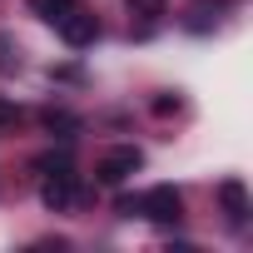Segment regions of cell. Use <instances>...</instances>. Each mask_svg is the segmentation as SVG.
<instances>
[{
  "instance_id": "6da1fadb",
  "label": "cell",
  "mask_w": 253,
  "mask_h": 253,
  "mask_svg": "<svg viewBox=\"0 0 253 253\" xmlns=\"http://www.w3.org/2000/svg\"><path fill=\"white\" fill-rule=\"evenodd\" d=\"M139 169H144V154H139L134 144H119V149H109V154L94 164V179H99L104 189H119V184H129Z\"/></svg>"
},
{
  "instance_id": "7a4b0ae2",
  "label": "cell",
  "mask_w": 253,
  "mask_h": 253,
  "mask_svg": "<svg viewBox=\"0 0 253 253\" xmlns=\"http://www.w3.org/2000/svg\"><path fill=\"white\" fill-rule=\"evenodd\" d=\"M134 213H144L149 223H164V228H169V223L184 218V194H179L174 184H159V189H149V194L134 204Z\"/></svg>"
},
{
  "instance_id": "3957f363",
  "label": "cell",
  "mask_w": 253,
  "mask_h": 253,
  "mask_svg": "<svg viewBox=\"0 0 253 253\" xmlns=\"http://www.w3.org/2000/svg\"><path fill=\"white\" fill-rule=\"evenodd\" d=\"M40 199H45V209H55V213L75 209V204H80V174H75L70 164H60L55 174H45V184H40Z\"/></svg>"
},
{
  "instance_id": "277c9868",
  "label": "cell",
  "mask_w": 253,
  "mask_h": 253,
  "mask_svg": "<svg viewBox=\"0 0 253 253\" xmlns=\"http://www.w3.org/2000/svg\"><path fill=\"white\" fill-rule=\"evenodd\" d=\"M55 25H60L65 45H75V50H80V45H94V35H99V20H94L89 10H80V5H70Z\"/></svg>"
},
{
  "instance_id": "5b68a950",
  "label": "cell",
  "mask_w": 253,
  "mask_h": 253,
  "mask_svg": "<svg viewBox=\"0 0 253 253\" xmlns=\"http://www.w3.org/2000/svg\"><path fill=\"white\" fill-rule=\"evenodd\" d=\"M218 199H223L228 223H248V189H243L238 179H223V184H218Z\"/></svg>"
},
{
  "instance_id": "8992f818",
  "label": "cell",
  "mask_w": 253,
  "mask_h": 253,
  "mask_svg": "<svg viewBox=\"0 0 253 253\" xmlns=\"http://www.w3.org/2000/svg\"><path fill=\"white\" fill-rule=\"evenodd\" d=\"M124 10H129V20H134V25H144V30H149V25H159V20L169 15V0H124Z\"/></svg>"
},
{
  "instance_id": "52a82bcc",
  "label": "cell",
  "mask_w": 253,
  "mask_h": 253,
  "mask_svg": "<svg viewBox=\"0 0 253 253\" xmlns=\"http://www.w3.org/2000/svg\"><path fill=\"white\" fill-rule=\"evenodd\" d=\"M218 10H223V0H194L189 5V30H209V25H218Z\"/></svg>"
},
{
  "instance_id": "ba28073f",
  "label": "cell",
  "mask_w": 253,
  "mask_h": 253,
  "mask_svg": "<svg viewBox=\"0 0 253 253\" xmlns=\"http://www.w3.org/2000/svg\"><path fill=\"white\" fill-rule=\"evenodd\" d=\"M45 129H50V134H60V139H75V134H80V119H75V114H65V109H50V114H45Z\"/></svg>"
},
{
  "instance_id": "9c48e42d",
  "label": "cell",
  "mask_w": 253,
  "mask_h": 253,
  "mask_svg": "<svg viewBox=\"0 0 253 253\" xmlns=\"http://www.w3.org/2000/svg\"><path fill=\"white\" fill-rule=\"evenodd\" d=\"M70 5H75V0H30V10H35L40 20H60Z\"/></svg>"
},
{
  "instance_id": "30bf717a",
  "label": "cell",
  "mask_w": 253,
  "mask_h": 253,
  "mask_svg": "<svg viewBox=\"0 0 253 253\" xmlns=\"http://www.w3.org/2000/svg\"><path fill=\"white\" fill-rule=\"evenodd\" d=\"M15 70V45H10V35H0V75H10Z\"/></svg>"
},
{
  "instance_id": "8fae6325",
  "label": "cell",
  "mask_w": 253,
  "mask_h": 253,
  "mask_svg": "<svg viewBox=\"0 0 253 253\" xmlns=\"http://www.w3.org/2000/svg\"><path fill=\"white\" fill-rule=\"evenodd\" d=\"M15 119H20V109H15L10 99H0V134H5V129H10V124H15Z\"/></svg>"
}]
</instances>
